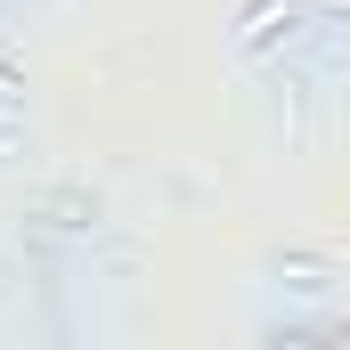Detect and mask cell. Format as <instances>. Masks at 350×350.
I'll use <instances>...</instances> for the list:
<instances>
[{"instance_id": "6da1fadb", "label": "cell", "mask_w": 350, "mask_h": 350, "mask_svg": "<svg viewBox=\"0 0 350 350\" xmlns=\"http://www.w3.org/2000/svg\"><path fill=\"white\" fill-rule=\"evenodd\" d=\"M334 25L310 16V0H253L237 16V57H269V49H301V41H326Z\"/></svg>"}]
</instances>
